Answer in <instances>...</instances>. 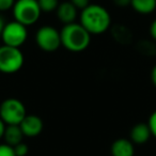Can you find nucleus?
I'll list each match as a JSON object with an SVG mask.
<instances>
[{
	"label": "nucleus",
	"mask_w": 156,
	"mask_h": 156,
	"mask_svg": "<svg viewBox=\"0 0 156 156\" xmlns=\"http://www.w3.org/2000/svg\"><path fill=\"white\" fill-rule=\"evenodd\" d=\"M79 23L91 35H98L105 33L111 27V16L105 7L90 3L81 10Z\"/></svg>",
	"instance_id": "f257e3e1"
},
{
	"label": "nucleus",
	"mask_w": 156,
	"mask_h": 156,
	"mask_svg": "<svg viewBox=\"0 0 156 156\" xmlns=\"http://www.w3.org/2000/svg\"><path fill=\"white\" fill-rule=\"evenodd\" d=\"M61 45L72 52H80L87 49L91 42V34L80 23L64 25L60 31Z\"/></svg>",
	"instance_id": "f03ea898"
},
{
	"label": "nucleus",
	"mask_w": 156,
	"mask_h": 156,
	"mask_svg": "<svg viewBox=\"0 0 156 156\" xmlns=\"http://www.w3.org/2000/svg\"><path fill=\"white\" fill-rule=\"evenodd\" d=\"M14 20L29 27L37 23L41 17V8L37 0H16L12 8Z\"/></svg>",
	"instance_id": "7ed1b4c3"
},
{
	"label": "nucleus",
	"mask_w": 156,
	"mask_h": 156,
	"mask_svg": "<svg viewBox=\"0 0 156 156\" xmlns=\"http://www.w3.org/2000/svg\"><path fill=\"white\" fill-rule=\"evenodd\" d=\"M26 115V107L18 98H10L0 104V119L5 125H20Z\"/></svg>",
	"instance_id": "20e7f679"
},
{
	"label": "nucleus",
	"mask_w": 156,
	"mask_h": 156,
	"mask_svg": "<svg viewBox=\"0 0 156 156\" xmlns=\"http://www.w3.org/2000/svg\"><path fill=\"white\" fill-rule=\"evenodd\" d=\"M24 54L20 48L11 46H0V73H17L24 65Z\"/></svg>",
	"instance_id": "39448f33"
},
{
	"label": "nucleus",
	"mask_w": 156,
	"mask_h": 156,
	"mask_svg": "<svg viewBox=\"0 0 156 156\" xmlns=\"http://www.w3.org/2000/svg\"><path fill=\"white\" fill-rule=\"evenodd\" d=\"M27 39H28V30L26 26L16 20L5 23V26L1 33L3 45L20 48V46L24 45Z\"/></svg>",
	"instance_id": "423d86ee"
},
{
	"label": "nucleus",
	"mask_w": 156,
	"mask_h": 156,
	"mask_svg": "<svg viewBox=\"0 0 156 156\" xmlns=\"http://www.w3.org/2000/svg\"><path fill=\"white\" fill-rule=\"evenodd\" d=\"M37 45L45 52H54L61 46L60 31L52 26H43L35 33Z\"/></svg>",
	"instance_id": "0eeeda50"
},
{
	"label": "nucleus",
	"mask_w": 156,
	"mask_h": 156,
	"mask_svg": "<svg viewBox=\"0 0 156 156\" xmlns=\"http://www.w3.org/2000/svg\"><path fill=\"white\" fill-rule=\"evenodd\" d=\"M20 127L25 137L33 138L41 134L44 128V124L42 119L37 115H27L22 121V123L20 124Z\"/></svg>",
	"instance_id": "6e6552de"
},
{
	"label": "nucleus",
	"mask_w": 156,
	"mask_h": 156,
	"mask_svg": "<svg viewBox=\"0 0 156 156\" xmlns=\"http://www.w3.org/2000/svg\"><path fill=\"white\" fill-rule=\"evenodd\" d=\"M56 13L58 20L62 24L67 25L76 22L78 16V9L69 1H64V2L59 3Z\"/></svg>",
	"instance_id": "1a4fd4ad"
},
{
	"label": "nucleus",
	"mask_w": 156,
	"mask_h": 156,
	"mask_svg": "<svg viewBox=\"0 0 156 156\" xmlns=\"http://www.w3.org/2000/svg\"><path fill=\"white\" fill-rule=\"evenodd\" d=\"M111 156H135V147L130 139L119 138L115 140L110 147Z\"/></svg>",
	"instance_id": "9d476101"
},
{
	"label": "nucleus",
	"mask_w": 156,
	"mask_h": 156,
	"mask_svg": "<svg viewBox=\"0 0 156 156\" xmlns=\"http://www.w3.org/2000/svg\"><path fill=\"white\" fill-rule=\"evenodd\" d=\"M152 134L147 123H137L130 129L129 138L134 144H144L150 140Z\"/></svg>",
	"instance_id": "9b49d317"
},
{
	"label": "nucleus",
	"mask_w": 156,
	"mask_h": 156,
	"mask_svg": "<svg viewBox=\"0 0 156 156\" xmlns=\"http://www.w3.org/2000/svg\"><path fill=\"white\" fill-rule=\"evenodd\" d=\"M24 134H23L22 129H20V125H7L5 126V134H3V139H5V143L11 145V147H15L18 143L23 142L24 139Z\"/></svg>",
	"instance_id": "f8f14e48"
},
{
	"label": "nucleus",
	"mask_w": 156,
	"mask_h": 156,
	"mask_svg": "<svg viewBox=\"0 0 156 156\" xmlns=\"http://www.w3.org/2000/svg\"><path fill=\"white\" fill-rule=\"evenodd\" d=\"M130 7L136 13L149 15L156 10V0H132Z\"/></svg>",
	"instance_id": "ddd939ff"
},
{
	"label": "nucleus",
	"mask_w": 156,
	"mask_h": 156,
	"mask_svg": "<svg viewBox=\"0 0 156 156\" xmlns=\"http://www.w3.org/2000/svg\"><path fill=\"white\" fill-rule=\"evenodd\" d=\"M41 11L44 13H51L56 11L59 5V0H37Z\"/></svg>",
	"instance_id": "4468645a"
},
{
	"label": "nucleus",
	"mask_w": 156,
	"mask_h": 156,
	"mask_svg": "<svg viewBox=\"0 0 156 156\" xmlns=\"http://www.w3.org/2000/svg\"><path fill=\"white\" fill-rule=\"evenodd\" d=\"M0 156H16L14 147L7 143H0Z\"/></svg>",
	"instance_id": "2eb2a0df"
},
{
	"label": "nucleus",
	"mask_w": 156,
	"mask_h": 156,
	"mask_svg": "<svg viewBox=\"0 0 156 156\" xmlns=\"http://www.w3.org/2000/svg\"><path fill=\"white\" fill-rule=\"evenodd\" d=\"M14 147V151H15L16 156H26L29 152V147L26 143L20 142L17 145H15Z\"/></svg>",
	"instance_id": "dca6fc26"
},
{
	"label": "nucleus",
	"mask_w": 156,
	"mask_h": 156,
	"mask_svg": "<svg viewBox=\"0 0 156 156\" xmlns=\"http://www.w3.org/2000/svg\"><path fill=\"white\" fill-rule=\"evenodd\" d=\"M147 125L150 127L152 136H154L156 138V110L151 113V115L149 118V121H147Z\"/></svg>",
	"instance_id": "f3484780"
},
{
	"label": "nucleus",
	"mask_w": 156,
	"mask_h": 156,
	"mask_svg": "<svg viewBox=\"0 0 156 156\" xmlns=\"http://www.w3.org/2000/svg\"><path fill=\"white\" fill-rule=\"evenodd\" d=\"M16 0H0V12H7L13 8Z\"/></svg>",
	"instance_id": "a211bd4d"
},
{
	"label": "nucleus",
	"mask_w": 156,
	"mask_h": 156,
	"mask_svg": "<svg viewBox=\"0 0 156 156\" xmlns=\"http://www.w3.org/2000/svg\"><path fill=\"white\" fill-rule=\"evenodd\" d=\"M69 2L73 3L78 10H83L90 5V0H69Z\"/></svg>",
	"instance_id": "6ab92c4d"
},
{
	"label": "nucleus",
	"mask_w": 156,
	"mask_h": 156,
	"mask_svg": "<svg viewBox=\"0 0 156 156\" xmlns=\"http://www.w3.org/2000/svg\"><path fill=\"white\" fill-rule=\"evenodd\" d=\"M130 1H132V0H113V3H115L117 7L125 8V7L130 5Z\"/></svg>",
	"instance_id": "aec40b11"
},
{
	"label": "nucleus",
	"mask_w": 156,
	"mask_h": 156,
	"mask_svg": "<svg viewBox=\"0 0 156 156\" xmlns=\"http://www.w3.org/2000/svg\"><path fill=\"white\" fill-rule=\"evenodd\" d=\"M150 35L156 42V20H154L150 26Z\"/></svg>",
	"instance_id": "412c9836"
},
{
	"label": "nucleus",
	"mask_w": 156,
	"mask_h": 156,
	"mask_svg": "<svg viewBox=\"0 0 156 156\" xmlns=\"http://www.w3.org/2000/svg\"><path fill=\"white\" fill-rule=\"evenodd\" d=\"M151 80H152V83L154 85V87L156 88V64L154 65L151 71Z\"/></svg>",
	"instance_id": "4be33fe9"
},
{
	"label": "nucleus",
	"mask_w": 156,
	"mask_h": 156,
	"mask_svg": "<svg viewBox=\"0 0 156 156\" xmlns=\"http://www.w3.org/2000/svg\"><path fill=\"white\" fill-rule=\"evenodd\" d=\"M5 124L3 123V121L0 119V140L3 138V134H5Z\"/></svg>",
	"instance_id": "5701e85b"
},
{
	"label": "nucleus",
	"mask_w": 156,
	"mask_h": 156,
	"mask_svg": "<svg viewBox=\"0 0 156 156\" xmlns=\"http://www.w3.org/2000/svg\"><path fill=\"white\" fill-rule=\"evenodd\" d=\"M5 26V20H3L2 16L0 15V37H1V33H2Z\"/></svg>",
	"instance_id": "b1692460"
}]
</instances>
